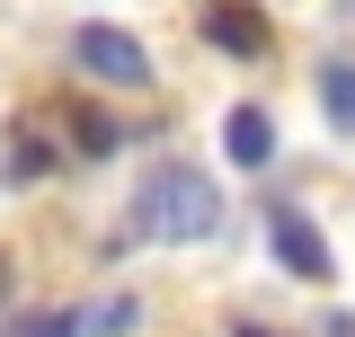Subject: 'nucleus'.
<instances>
[{"label": "nucleus", "mask_w": 355, "mask_h": 337, "mask_svg": "<svg viewBox=\"0 0 355 337\" xmlns=\"http://www.w3.org/2000/svg\"><path fill=\"white\" fill-rule=\"evenodd\" d=\"M80 151H98V160H107V151H116V125H107V116H80Z\"/></svg>", "instance_id": "9d476101"}, {"label": "nucleus", "mask_w": 355, "mask_h": 337, "mask_svg": "<svg viewBox=\"0 0 355 337\" xmlns=\"http://www.w3.org/2000/svg\"><path fill=\"white\" fill-rule=\"evenodd\" d=\"M231 337H275V329H249V320H240V329H231Z\"/></svg>", "instance_id": "9b49d317"}, {"label": "nucleus", "mask_w": 355, "mask_h": 337, "mask_svg": "<svg viewBox=\"0 0 355 337\" xmlns=\"http://www.w3.org/2000/svg\"><path fill=\"white\" fill-rule=\"evenodd\" d=\"M222 151L240 168H266L275 160V116H266V107H231V116H222Z\"/></svg>", "instance_id": "39448f33"}, {"label": "nucleus", "mask_w": 355, "mask_h": 337, "mask_svg": "<svg viewBox=\"0 0 355 337\" xmlns=\"http://www.w3.org/2000/svg\"><path fill=\"white\" fill-rule=\"evenodd\" d=\"M9 337H80V311H36V320H9Z\"/></svg>", "instance_id": "1a4fd4ad"}, {"label": "nucleus", "mask_w": 355, "mask_h": 337, "mask_svg": "<svg viewBox=\"0 0 355 337\" xmlns=\"http://www.w3.org/2000/svg\"><path fill=\"white\" fill-rule=\"evenodd\" d=\"M205 44H214V53H249V62H258L275 36H266V9H240V0H222L214 18H205Z\"/></svg>", "instance_id": "20e7f679"}, {"label": "nucleus", "mask_w": 355, "mask_h": 337, "mask_svg": "<svg viewBox=\"0 0 355 337\" xmlns=\"http://www.w3.org/2000/svg\"><path fill=\"white\" fill-rule=\"evenodd\" d=\"M44 168H53V142H44V133H9V178H44Z\"/></svg>", "instance_id": "6e6552de"}, {"label": "nucleus", "mask_w": 355, "mask_h": 337, "mask_svg": "<svg viewBox=\"0 0 355 337\" xmlns=\"http://www.w3.org/2000/svg\"><path fill=\"white\" fill-rule=\"evenodd\" d=\"M71 62L89 80H116V89H151V53L125 36V27H80L71 36Z\"/></svg>", "instance_id": "f03ea898"}, {"label": "nucleus", "mask_w": 355, "mask_h": 337, "mask_svg": "<svg viewBox=\"0 0 355 337\" xmlns=\"http://www.w3.org/2000/svg\"><path fill=\"white\" fill-rule=\"evenodd\" d=\"M133 329H142V302H133V293L80 302V337H133Z\"/></svg>", "instance_id": "423d86ee"}, {"label": "nucleus", "mask_w": 355, "mask_h": 337, "mask_svg": "<svg viewBox=\"0 0 355 337\" xmlns=\"http://www.w3.org/2000/svg\"><path fill=\"white\" fill-rule=\"evenodd\" d=\"M222 231V187L205 178V168H151L142 178V196H133V240H214Z\"/></svg>", "instance_id": "f257e3e1"}, {"label": "nucleus", "mask_w": 355, "mask_h": 337, "mask_svg": "<svg viewBox=\"0 0 355 337\" xmlns=\"http://www.w3.org/2000/svg\"><path fill=\"white\" fill-rule=\"evenodd\" d=\"M320 107H329V125L355 133V62H320Z\"/></svg>", "instance_id": "0eeeda50"}, {"label": "nucleus", "mask_w": 355, "mask_h": 337, "mask_svg": "<svg viewBox=\"0 0 355 337\" xmlns=\"http://www.w3.org/2000/svg\"><path fill=\"white\" fill-rule=\"evenodd\" d=\"M266 231H275V257H284V275H302V284H329V249H320L311 213L275 205V213H266Z\"/></svg>", "instance_id": "7ed1b4c3"}]
</instances>
